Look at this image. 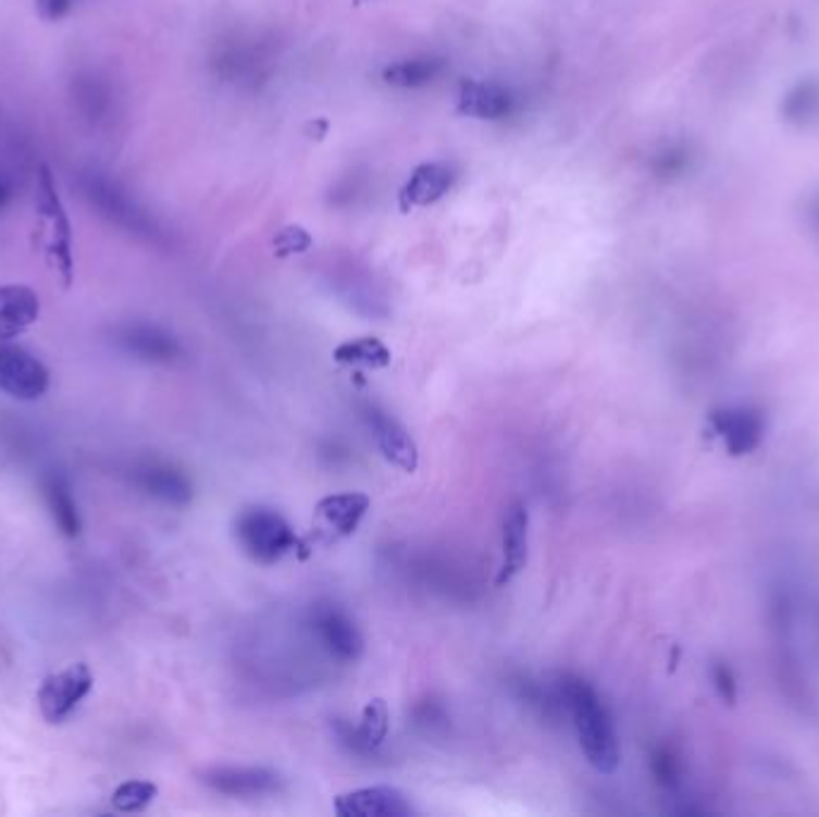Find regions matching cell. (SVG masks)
I'll use <instances>...</instances> for the list:
<instances>
[{"label": "cell", "mask_w": 819, "mask_h": 817, "mask_svg": "<svg viewBox=\"0 0 819 817\" xmlns=\"http://www.w3.org/2000/svg\"><path fill=\"white\" fill-rule=\"evenodd\" d=\"M372 428L376 434V444L382 448V454L386 460H390L396 468L402 472H414L418 470V446L410 440V434L400 428L396 420H390L386 416H376L372 418Z\"/></svg>", "instance_id": "13"}, {"label": "cell", "mask_w": 819, "mask_h": 817, "mask_svg": "<svg viewBox=\"0 0 819 817\" xmlns=\"http://www.w3.org/2000/svg\"><path fill=\"white\" fill-rule=\"evenodd\" d=\"M566 697L568 707L573 713L580 745H583L587 763L597 772H616V767L621 763L619 741H616L613 725L597 693L585 681H573L566 685Z\"/></svg>", "instance_id": "1"}, {"label": "cell", "mask_w": 819, "mask_h": 817, "mask_svg": "<svg viewBox=\"0 0 819 817\" xmlns=\"http://www.w3.org/2000/svg\"><path fill=\"white\" fill-rule=\"evenodd\" d=\"M41 314V300L34 288L25 283H5L0 286V341H13L37 324Z\"/></svg>", "instance_id": "9"}, {"label": "cell", "mask_w": 819, "mask_h": 817, "mask_svg": "<svg viewBox=\"0 0 819 817\" xmlns=\"http://www.w3.org/2000/svg\"><path fill=\"white\" fill-rule=\"evenodd\" d=\"M334 360L340 364H360L372 367V370H382V367L390 364V350L379 338H352L340 343L334 350Z\"/></svg>", "instance_id": "19"}, {"label": "cell", "mask_w": 819, "mask_h": 817, "mask_svg": "<svg viewBox=\"0 0 819 817\" xmlns=\"http://www.w3.org/2000/svg\"><path fill=\"white\" fill-rule=\"evenodd\" d=\"M44 496L46 504H49V511L55 528L63 532L65 537H77L82 532V518H79V508L73 496V490L61 475H51L44 482Z\"/></svg>", "instance_id": "16"}, {"label": "cell", "mask_w": 819, "mask_h": 817, "mask_svg": "<svg viewBox=\"0 0 819 817\" xmlns=\"http://www.w3.org/2000/svg\"><path fill=\"white\" fill-rule=\"evenodd\" d=\"M121 346L127 352H135L145 360H171L177 352V343L173 336L163 334L161 329L149 324H133L121 331Z\"/></svg>", "instance_id": "17"}, {"label": "cell", "mask_w": 819, "mask_h": 817, "mask_svg": "<svg viewBox=\"0 0 819 817\" xmlns=\"http://www.w3.org/2000/svg\"><path fill=\"white\" fill-rule=\"evenodd\" d=\"M34 3H37V15L44 22H61L75 8V0H34Z\"/></svg>", "instance_id": "24"}, {"label": "cell", "mask_w": 819, "mask_h": 817, "mask_svg": "<svg viewBox=\"0 0 819 817\" xmlns=\"http://www.w3.org/2000/svg\"><path fill=\"white\" fill-rule=\"evenodd\" d=\"M79 189L82 197L91 205V209H97L99 216L113 223V226L145 240L161 238L157 219H153L147 209H141L133 199V195L125 193V189L115 181H111L109 175L89 171L79 177Z\"/></svg>", "instance_id": "3"}, {"label": "cell", "mask_w": 819, "mask_h": 817, "mask_svg": "<svg viewBox=\"0 0 819 817\" xmlns=\"http://www.w3.org/2000/svg\"><path fill=\"white\" fill-rule=\"evenodd\" d=\"M204 784L228 796H247V793H264L278 789V775L257 767H219L204 775Z\"/></svg>", "instance_id": "12"}, {"label": "cell", "mask_w": 819, "mask_h": 817, "mask_svg": "<svg viewBox=\"0 0 819 817\" xmlns=\"http://www.w3.org/2000/svg\"><path fill=\"white\" fill-rule=\"evenodd\" d=\"M312 245H314L312 235L307 233L302 226H288V228H283L281 233H276V238H273V250H276L278 257L302 255V252L310 250Z\"/></svg>", "instance_id": "23"}, {"label": "cell", "mask_w": 819, "mask_h": 817, "mask_svg": "<svg viewBox=\"0 0 819 817\" xmlns=\"http://www.w3.org/2000/svg\"><path fill=\"white\" fill-rule=\"evenodd\" d=\"M444 70H446L444 58H434V55L410 58V61H398L394 65H388L384 70L382 79L388 87H396V89H420L442 77Z\"/></svg>", "instance_id": "15"}, {"label": "cell", "mask_w": 819, "mask_h": 817, "mask_svg": "<svg viewBox=\"0 0 819 817\" xmlns=\"http://www.w3.org/2000/svg\"><path fill=\"white\" fill-rule=\"evenodd\" d=\"M528 535H530V513L528 506L516 502L504 516L501 528V547L504 564L498 571L496 585H508L528 564Z\"/></svg>", "instance_id": "10"}, {"label": "cell", "mask_w": 819, "mask_h": 817, "mask_svg": "<svg viewBox=\"0 0 819 817\" xmlns=\"http://www.w3.org/2000/svg\"><path fill=\"white\" fill-rule=\"evenodd\" d=\"M237 537L243 547L255 556L257 561H276L290 549H298V537L293 535L286 520L266 508H252L237 520Z\"/></svg>", "instance_id": "5"}, {"label": "cell", "mask_w": 819, "mask_h": 817, "mask_svg": "<svg viewBox=\"0 0 819 817\" xmlns=\"http://www.w3.org/2000/svg\"><path fill=\"white\" fill-rule=\"evenodd\" d=\"M37 214L44 228V245L49 262L61 276L63 286L70 288L75 278V252H73V223H70L67 209L58 195L55 177L49 165H41L37 175V199H34Z\"/></svg>", "instance_id": "2"}, {"label": "cell", "mask_w": 819, "mask_h": 817, "mask_svg": "<svg viewBox=\"0 0 819 817\" xmlns=\"http://www.w3.org/2000/svg\"><path fill=\"white\" fill-rule=\"evenodd\" d=\"M135 482L139 490H145L147 494L157 496V499L171 502V504H185L189 499V484L181 472H175L165 466L157 463H147L139 466L135 470Z\"/></svg>", "instance_id": "18"}, {"label": "cell", "mask_w": 819, "mask_h": 817, "mask_svg": "<svg viewBox=\"0 0 819 817\" xmlns=\"http://www.w3.org/2000/svg\"><path fill=\"white\" fill-rule=\"evenodd\" d=\"M94 689V673L87 665H70L46 677L39 689V709L49 725H63Z\"/></svg>", "instance_id": "6"}, {"label": "cell", "mask_w": 819, "mask_h": 817, "mask_svg": "<svg viewBox=\"0 0 819 817\" xmlns=\"http://www.w3.org/2000/svg\"><path fill=\"white\" fill-rule=\"evenodd\" d=\"M159 796V787L145 779H129L117 787L111 796L113 808L117 813H141Z\"/></svg>", "instance_id": "21"}, {"label": "cell", "mask_w": 819, "mask_h": 817, "mask_svg": "<svg viewBox=\"0 0 819 817\" xmlns=\"http://www.w3.org/2000/svg\"><path fill=\"white\" fill-rule=\"evenodd\" d=\"M456 109L460 115L474 117V121H501L513 111V97L506 87L494 85V82L462 79Z\"/></svg>", "instance_id": "8"}, {"label": "cell", "mask_w": 819, "mask_h": 817, "mask_svg": "<svg viewBox=\"0 0 819 817\" xmlns=\"http://www.w3.org/2000/svg\"><path fill=\"white\" fill-rule=\"evenodd\" d=\"M340 817H406L412 813L406 793L396 787H372L343 793L334 801Z\"/></svg>", "instance_id": "7"}, {"label": "cell", "mask_w": 819, "mask_h": 817, "mask_svg": "<svg viewBox=\"0 0 819 817\" xmlns=\"http://www.w3.org/2000/svg\"><path fill=\"white\" fill-rule=\"evenodd\" d=\"M355 5H362V3H370V0H352Z\"/></svg>", "instance_id": "26"}, {"label": "cell", "mask_w": 819, "mask_h": 817, "mask_svg": "<svg viewBox=\"0 0 819 817\" xmlns=\"http://www.w3.org/2000/svg\"><path fill=\"white\" fill-rule=\"evenodd\" d=\"M367 511H370V496L360 492L334 494L317 504V516L326 520V525L334 528L338 535H350L358 530Z\"/></svg>", "instance_id": "14"}, {"label": "cell", "mask_w": 819, "mask_h": 817, "mask_svg": "<svg viewBox=\"0 0 819 817\" xmlns=\"http://www.w3.org/2000/svg\"><path fill=\"white\" fill-rule=\"evenodd\" d=\"M388 733V707L382 701V697H374L372 703H367L364 713H362V725H360V739L376 748L386 741Z\"/></svg>", "instance_id": "22"}, {"label": "cell", "mask_w": 819, "mask_h": 817, "mask_svg": "<svg viewBox=\"0 0 819 817\" xmlns=\"http://www.w3.org/2000/svg\"><path fill=\"white\" fill-rule=\"evenodd\" d=\"M454 171L446 163H422L412 171L408 183L402 185L398 195L400 211H412L436 205L442 199L450 185H454Z\"/></svg>", "instance_id": "11"}, {"label": "cell", "mask_w": 819, "mask_h": 817, "mask_svg": "<svg viewBox=\"0 0 819 817\" xmlns=\"http://www.w3.org/2000/svg\"><path fill=\"white\" fill-rule=\"evenodd\" d=\"M319 629L324 633V643L331 647V653H336L340 657H355L360 653V637L355 633L352 626L338 617V614H326V617L319 621Z\"/></svg>", "instance_id": "20"}, {"label": "cell", "mask_w": 819, "mask_h": 817, "mask_svg": "<svg viewBox=\"0 0 819 817\" xmlns=\"http://www.w3.org/2000/svg\"><path fill=\"white\" fill-rule=\"evenodd\" d=\"M51 386V372L37 355L0 341V391L15 400H37Z\"/></svg>", "instance_id": "4"}, {"label": "cell", "mask_w": 819, "mask_h": 817, "mask_svg": "<svg viewBox=\"0 0 819 817\" xmlns=\"http://www.w3.org/2000/svg\"><path fill=\"white\" fill-rule=\"evenodd\" d=\"M10 201V185L0 177V209H5V205Z\"/></svg>", "instance_id": "25"}]
</instances>
